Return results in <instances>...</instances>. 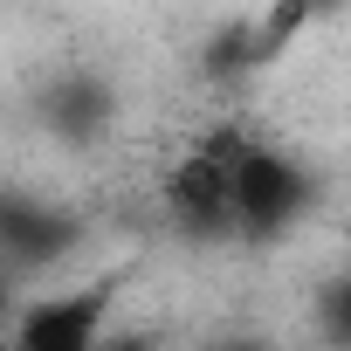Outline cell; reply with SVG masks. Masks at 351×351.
I'll use <instances>...</instances> for the list:
<instances>
[{
    "mask_svg": "<svg viewBox=\"0 0 351 351\" xmlns=\"http://www.w3.org/2000/svg\"><path fill=\"white\" fill-rule=\"evenodd\" d=\"M228 351H262V344H228Z\"/></svg>",
    "mask_w": 351,
    "mask_h": 351,
    "instance_id": "cell-6",
    "label": "cell"
},
{
    "mask_svg": "<svg viewBox=\"0 0 351 351\" xmlns=\"http://www.w3.org/2000/svg\"><path fill=\"white\" fill-rule=\"evenodd\" d=\"M104 317H110V282L49 289V296H35L21 310L14 351H97L104 344Z\"/></svg>",
    "mask_w": 351,
    "mask_h": 351,
    "instance_id": "cell-3",
    "label": "cell"
},
{
    "mask_svg": "<svg viewBox=\"0 0 351 351\" xmlns=\"http://www.w3.org/2000/svg\"><path fill=\"white\" fill-rule=\"evenodd\" d=\"M241 152H248V138L234 124H221L193 152L172 158V172H165V221L186 241L241 234V221H234V165H241Z\"/></svg>",
    "mask_w": 351,
    "mask_h": 351,
    "instance_id": "cell-1",
    "label": "cell"
},
{
    "mask_svg": "<svg viewBox=\"0 0 351 351\" xmlns=\"http://www.w3.org/2000/svg\"><path fill=\"white\" fill-rule=\"evenodd\" d=\"M97 351H165V337H158V330H117V324H110Z\"/></svg>",
    "mask_w": 351,
    "mask_h": 351,
    "instance_id": "cell-5",
    "label": "cell"
},
{
    "mask_svg": "<svg viewBox=\"0 0 351 351\" xmlns=\"http://www.w3.org/2000/svg\"><path fill=\"white\" fill-rule=\"evenodd\" d=\"M303 207H310L303 165L289 152H276V145H248L241 165H234V221H241V241H276Z\"/></svg>",
    "mask_w": 351,
    "mask_h": 351,
    "instance_id": "cell-2",
    "label": "cell"
},
{
    "mask_svg": "<svg viewBox=\"0 0 351 351\" xmlns=\"http://www.w3.org/2000/svg\"><path fill=\"white\" fill-rule=\"evenodd\" d=\"M324 324H330V337L351 351V269L330 282V296H324Z\"/></svg>",
    "mask_w": 351,
    "mask_h": 351,
    "instance_id": "cell-4",
    "label": "cell"
}]
</instances>
